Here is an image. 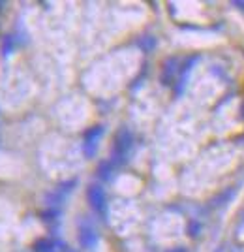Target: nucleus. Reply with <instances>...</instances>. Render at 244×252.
<instances>
[{
  "instance_id": "nucleus-4",
  "label": "nucleus",
  "mask_w": 244,
  "mask_h": 252,
  "mask_svg": "<svg viewBox=\"0 0 244 252\" xmlns=\"http://www.w3.org/2000/svg\"><path fill=\"white\" fill-rule=\"evenodd\" d=\"M104 136V126L96 125L85 132V143H98V139Z\"/></svg>"
},
{
  "instance_id": "nucleus-8",
  "label": "nucleus",
  "mask_w": 244,
  "mask_h": 252,
  "mask_svg": "<svg viewBox=\"0 0 244 252\" xmlns=\"http://www.w3.org/2000/svg\"><path fill=\"white\" fill-rule=\"evenodd\" d=\"M111 171H113L111 162H102L100 168H98V175H100L102 181H109V179H111Z\"/></svg>"
},
{
  "instance_id": "nucleus-17",
  "label": "nucleus",
  "mask_w": 244,
  "mask_h": 252,
  "mask_svg": "<svg viewBox=\"0 0 244 252\" xmlns=\"http://www.w3.org/2000/svg\"><path fill=\"white\" fill-rule=\"evenodd\" d=\"M53 252H54V251H53Z\"/></svg>"
},
{
  "instance_id": "nucleus-16",
  "label": "nucleus",
  "mask_w": 244,
  "mask_h": 252,
  "mask_svg": "<svg viewBox=\"0 0 244 252\" xmlns=\"http://www.w3.org/2000/svg\"><path fill=\"white\" fill-rule=\"evenodd\" d=\"M66 252H77V251H70V249H68V251H66Z\"/></svg>"
},
{
  "instance_id": "nucleus-11",
  "label": "nucleus",
  "mask_w": 244,
  "mask_h": 252,
  "mask_svg": "<svg viewBox=\"0 0 244 252\" xmlns=\"http://www.w3.org/2000/svg\"><path fill=\"white\" fill-rule=\"evenodd\" d=\"M58 215H60V211L54 209V207H51V209L43 211L42 219H43V220H56V219H58Z\"/></svg>"
},
{
  "instance_id": "nucleus-13",
  "label": "nucleus",
  "mask_w": 244,
  "mask_h": 252,
  "mask_svg": "<svg viewBox=\"0 0 244 252\" xmlns=\"http://www.w3.org/2000/svg\"><path fill=\"white\" fill-rule=\"evenodd\" d=\"M235 6H239V8H244V2H235Z\"/></svg>"
},
{
  "instance_id": "nucleus-5",
  "label": "nucleus",
  "mask_w": 244,
  "mask_h": 252,
  "mask_svg": "<svg viewBox=\"0 0 244 252\" xmlns=\"http://www.w3.org/2000/svg\"><path fill=\"white\" fill-rule=\"evenodd\" d=\"M13 51H15V38L13 34H6L2 40V57H10Z\"/></svg>"
},
{
  "instance_id": "nucleus-12",
  "label": "nucleus",
  "mask_w": 244,
  "mask_h": 252,
  "mask_svg": "<svg viewBox=\"0 0 244 252\" xmlns=\"http://www.w3.org/2000/svg\"><path fill=\"white\" fill-rule=\"evenodd\" d=\"M199 233V224L197 222H191L190 224V235H197Z\"/></svg>"
},
{
  "instance_id": "nucleus-15",
  "label": "nucleus",
  "mask_w": 244,
  "mask_h": 252,
  "mask_svg": "<svg viewBox=\"0 0 244 252\" xmlns=\"http://www.w3.org/2000/svg\"><path fill=\"white\" fill-rule=\"evenodd\" d=\"M2 6H6V4H4V2H0V10H2Z\"/></svg>"
},
{
  "instance_id": "nucleus-7",
  "label": "nucleus",
  "mask_w": 244,
  "mask_h": 252,
  "mask_svg": "<svg viewBox=\"0 0 244 252\" xmlns=\"http://www.w3.org/2000/svg\"><path fill=\"white\" fill-rule=\"evenodd\" d=\"M34 252H53V241H49V239H38V241L34 243Z\"/></svg>"
},
{
  "instance_id": "nucleus-9",
  "label": "nucleus",
  "mask_w": 244,
  "mask_h": 252,
  "mask_svg": "<svg viewBox=\"0 0 244 252\" xmlns=\"http://www.w3.org/2000/svg\"><path fill=\"white\" fill-rule=\"evenodd\" d=\"M139 47H141L145 53H150L154 47H156V40H154L152 36H143V38L139 40Z\"/></svg>"
},
{
  "instance_id": "nucleus-2",
  "label": "nucleus",
  "mask_w": 244,
  "mask_h": 252,
  "mask_svg": "<svg viewBox=\"0 0 244 252\" xmlns=\"http://www.w3.org/2000/svg\"><path fill=\"white\" fill-rule=\"evenodd\" d=\"M86 200H88V205L92 207L94 213L98 215H106L107 213V198H106V190L102 185H90L86 189Z\"/></svg>"
},
{
  "instance_id": "nucleus-10",
  "label": "nucleus",
  "mask_w": 244,
  "mask_h": 252,
  "mask_svg": "<svg viewBox=\"0 0 244 252\" xmlns=\"http://www.w3.org/2000/svg\"><path fill=\"white\" fill-rule=\"evenodd\" d=\"M175 61H167L165 63V68H163V75H162V79H163V83H169V79L173 77V74L177 72V66H175Z\"/></svg>"
},
{
  "instance_id": "nucleus-1",
  "label": "nucleus",
  "mask_w": 244,
  "mask_h": 252,
  "mask_svg": "<svg viewBox=\"0 0 244 252\" xmlns=\"http://www.w3.org/2000/svg\"><path fill=\"white\" fill-rule=\"evenodd\" d=\"M132 143H134L132 132H130L128 128H120L117 137H115V151H113V157H115L113 160H115L117 164H122V162L126 160V155H128V151L132 149Z\"/></svg>"
},
{
  "instance_id": "nucleus-14",
  "label": "nucleus",
  "mask_w": 244,
  "mask_h": 252,
  "mask_svg": "<svg viewBox=\"0 0 244 252\" xmlns=\"http://www.w3.org/2000/svg\"><path fill=\"white\" fill-rule=\"evenodd\" d=\"M169 252H186L184 249H177V251H169Z\"/></svg>"
},
{
  "instance_id": "nucleus-6",
  "label": "nucleus",
  "mask_w": 244,
  "mask_h": 252,
  "mask_svg": "<svg viewBox=\"0 0 244 252\" xmlns=\"http://www.w3.org/2000/svg\"><path fill=\"white\" fill-rule=\"evenodd\" d=\"M64 200H66V194H62V192H60L58 189L54 190V192H49V194L45 196V201H47V203H49L51 207L64 203Z\"/></svg>"
},
{
  "instance_id": "nucleus-3",
  "label": "nucleus",
  "mask_w": 244,
  "mask_h": 252,
  "mask_svg": "<svg viewBox=\"0 0 244 252\" xmlns=\"http://www.w3.org/2000/svg\"><path fill=\"white\" fill-rule=\"evenodd\" d=\"M77 241L83 249H94L98 245V231L92 226H81L77 233Z\"/></svg>"
}]
</instances>
